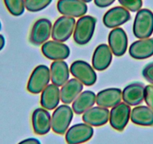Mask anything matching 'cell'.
<instances>
[{"mask_svg": "<svg viewBox=\"0 0 153 144\" xmlns=\"http://www.w3.org/2000/svg\"><path fill=\"white\" fill-rule=\"evenodd\" d=\"M96 18L84 15L76 21L74 30V40L77 45H85L89 43L94 35L96 26Z\"/></svg>", "mask_w": 153, "mask_h": 144, "instance_id": "cell-1", "label": "cell"}, {"mask_svg": "<svg viewBox=\"0 0 153 144\" xmlns=\"http://www.w3.org/2000/svg\"><path fill=\"white\" fill-rule=\"evenodd\" d=\"M133 33L139 39H148L153 33V12L143 8L137 12L133 24Z\"/></svg>", "mask_w": 153, "mask_h": 144, "instance_id": "cell-2", "label": "cell"}, {"mask_svg": "<svg viewBox=\"0 0 153 144\" xmlns=\"http://www.w3.org/2000/svg\"><path fill=\"white\" fill-rule=\"evenodd\" d=\"M73 117L71 107L67 104L59 106L51 117V128L57 134H64L68 129Z\"/></svg>", "mask_w": 153, "mask_h": 144, "instance_id": "cell-3", "label": "cell"}, {"mask_svg": "<svg viewBox=\"0 0 153 144\" xmlns=\"http://www.w3.org/2000/svg\"><path fill=\"white\" fill-rule=\"evenodd\" d=\"M51 81L50 68L45 65H38L31 74L27 83V90L32 94H39Z\"/></svg>", "mask_w": 153, "mask_h": 144, "instance_id": "cell-4", "label": "cell"}, {"mask_svg": "<svg viewBox=\"0 0 153 144\" xmlns=\"http://www.w3.org/2000/svg\"><path fill=\"white\" fill-rule=\"evenodd\" d=\"M71 74L80 83L87 86H92L96 83L97 74L93 67L83 60L74 62L70 68Z\"/></svg>", "mask_w": 153, "mask_h": 144, "instance_id": "cell-5", "label": "cell"}, {"mask_svg": "<svg viewBox=\"0 0 153 144\" xmlns=\"http://www.w3.org/2000/svg\"><path fill=\"white\" fill-rule=\"evenodd\" d=\"M76 20L74 17L62 16L57 19L53 25L51 37L54 41L65 42L74 33Z\"/></svg>", "mask_w": 153, "mask_h": 144, "instance_id": "cell-6", "label": "cell"}, {"mask_svg": "<svg viewBox=\"0 0 153 144\" xmlns=\"http://www.w3.org/2000/svg\"><path fill=\"white\" fill-rule=\"evenodd\" d=\"M131 112V107L125 102H121L112 107L109 118L112 128L119 131H123L130 120Z\"/></svg>", "mask_w": 153, "mask_h": 144, "instance_id": "cell-7", "label": "cell"}, {"mask_svg": "<svg viewBox=\"0 0 153 144\" xmlns=\"http://www.w3.org/2000/svg\"><path fill=\"white\" fill-rule=\"evenodd\" d=\"M94 134L92 126L86 123H78L69 128L65 133L68 144H80L89 141Z\"/></svg>", "mask_w": 153, "mask_h": 144, "instance_id": "cell-8", "label": "cell"}, {"mask_svg": "<svg viewBox=\"0 0 153 144\" xmlns=\"http://www.w3.org/2000/svg\"><path fill=\"white\" fill-rule=\"evenodd\" d=\"M52 27V23L48 19L42 18L37 20L31 29L29 35L31 43L39 46L48 42L51 35Z\"/></svg>", "mask_w": 153, "mask_h": 144, "instance_id": "cell-9", "label": "cell"}, {"mask_svg": "<svg viewBox=\"0 0 153 144\" xmlns=\"http://www.w3.org/2000/svg\"><path fill=\"white\" fill-rule=\"evenodd\" d=\"M57 10L63 16L76 18L84 16L88 7L86 2L81 0H59Z\"/></svg>", "mask_w": 153, "mask_h": 144, "instance_id": "cell-10", "label": "cell"}, {"mask_svg": "<svg viewBox=\"0 0 153 144\" xmlns=\"http://www.w3.org/2000/svg\"><path fill=\"white\" fill-rule=\"evenodd\" d=\"M108 46L116 56H122L128 48V36L122 28H115L108 35Z\"/></svg>", "mask_w": 153, "mask_h": 144, "instance_id": "cell-11", "label": "cell"}, {"mask_svg": "<svg viewBox=\"0 0 153 144\" xmlns=\"http://www.w3.org/2000/svg\"><path fill=\"white\" fill-rule=\"evenodd\" d=\"M131 19L130 12L122 6L110 8L103 17L104 26L110 29H115L127 23Z\"/></svg>", "mask_w": 153, "mask_h": 144, "instance_id": "cell-12", "label": "cell"}, {"mask_svg": "<svg viewBox=\"0 0 153 144\" xmlns=\"http://www.w3.org/2000/svg\"><path fill=\"white\" fill-rule=\"evenodd\" d=\"M42 52L46 58L54 61L65 60L70 55V49L68 45L54 40L43 44Z\"/></svg>", "mask_w": 153, "mask_h": 144, "instance_id": "cell-13", "label": "cell"}, {"mask_svg": "<svg viewBox=\"0 0 153 144\" xmlns=\"http://www.w3.org/2000/svg\"><path fill=\"white\" fill-rule=\"evenodd\" d=\"M32 124L36 134H47L51 129V114L45 108H37L32 114Z\"/></svg>", "mask_w": 153, "mask_h": 144, "instance_id": "cell-14", "label": "cell"}, {"mask_svg": "<svg viewBox=\"0 0 153 144\" xmlns=\"http://www.w3.org/2000/svg\"><path fill=\"white\" fill-rule=\"evenodd\" d=\"M110 118L108 108L99 107H92L83 114V121L91 126L99 127L107 124Z\"/></svg>", "mask_w": 153, "mask_h": 144, "instance_id": "cell-15", "label": "cell"}, {"mask_svg": "<svg viewBox=\"0 0 153 144\" xmlns=\"http://www.w3.org/2000/svg\"><path fill=\"white\" fill-rule=\"evenodd\" d=\"M123 91L119 88H109L100 91L96 95L95 103L99 107L112 108L121 103Z\"/></svg>", "mask_w": 153, "mask_h": 144, "instance_id": "cell-16", "label": "cell"}, {"mask_svg": "<svg viewBox=\"0 0 153 144\" xmlns=\"http://www.w3.org/2000/svg\"><path fill=\"white\" fill-rule=\"evenodd\" d=\"M113 59V53L110 47L101 44L95 48L92 56V67L95 70L102 71L110 65Z\"/></svg>", "mask_w": 153, "mask_h": 144, "instance_id": "cell-17", "label": "cell"}, {"mask_svg": "<svg viewBox=\"0 0 153 144\" xmlns=\"http://www.w3.org/2000/svg\"><path fill=\"white\" fill-rule=\"evenodd\" d=\"M129 54L133 59L142 60L153 56V39H139L133 42L129 48Z\"/></svg>", "mask_w": 153, "mask_h": 144, "instance_id": "cell-18", "label": "cell"}, {"mask_svg": "<svg viewBox=\"0 0 153 144\" xmlns=\"http://www.w3.org/2000/svg\"><path fill=\"white\" fill-rule=\"evenodd\" d=\"M145 86L140 83H133L128 85L123 91V100L131 106H138L144 101Z\"/></svg>", "mask_w": 153, "mask_h": 144, "instance_id": "cell-19", "label": "cell"}, {"mask_svg": "<svg viewBox=\"0 0 153 144\" xmlns=\"http://www.w3.org/2000/svg\"><path fill=\"white\" fill-rule=\"evenodd\" d=\"M51 80L57 86H62L70 77V69L67 63L63 60H57L51 63Z\"/></svg>", "mask_w": 153, "mask_h": 144, "instance_id": "cell-20", "label": "cell"}, {"mask_svg": "<svg viewBox=\"0 0 153 144\" xmlns=\"http://www.w3.org/2000/svg\"><path fill=\"white\" fill-rule=\"evenodd\" d=\"M83 89V84L76 78L68 80L60 89V99L65 104L73 102Z\"/></svg>", "mask_w": 153, "mask_h": 144, "instance_id": "cell-21", "label": "cell"}, {"mask_svg": "<svg viewBox=\"0 0 153 144\" xmlns=\"http://www.w3.org/2000/svg\"><path fill=\"white\" fill-rule=\"evenodd\" d=\"M60 100L59 88L52 83L48 85L42 92L40 103L43 108L53 111L58 107Z\"/></svg>", "mask_w": 153, "mask_h": 144, "instance_id": "cell-22", "label": "cell"}, {"mask_svg": "<svg viewBox=\"0 0 153 144\" xmlns=\"http://www.w3.org/2000/svg\"><path fill=\"white\" fill-rule=\"evenodd\" d=\"M96 101V95L90 90L82 92L72 102V110L75 114H83L87 110L93 107Z\"/></svg>", "mask_w": 153, "mask_h": 144, "instance_id": "cell-23", "label": "cell"}, {"mask_svg": "<svg viewBox=\"0 0 153 144\" xmlns=\"http://www.w3.org/2000/svg\"><path fill=\"white\" fill-rule=\"evenodd\" d=\"M131 120L140 126L153 125V111L148 106H136L131 112Z\"/></svg>", "mask_w": 153, "mask_h": 144, "instance_id": "cell-24", "label": "cell"}, {"mask_svg": "<svg viewBox=\"0 0 153 144\" xmlns=\"http://www.w3.org/2000/svg\"><path fill=\"white\" fill-rule=\"evenodd\" d=\"M4 3L8 12L13 16L19 17L24 13V0H4Z\"/></svg>", "mask_w": 153, "mask_h": 144, "instance_id": "cell-25", "label": "cell"}, {"mask_svg": "<svg viewBox=\"0 0 153 144\" xmlns=\"http://www.w3.org/2000/svg\"><path fill=\"white\" fill-rule=\"evenodd\" d=\"M25 8L30 12H38L49 6L53 0H24Z\"/></svg>", "mask_w": 153, "mask_h": 144, "instance_id": "cell-26", "label": "cell"}, {"mask_svg": "<svg viewBox=\"0 0 153 144\" xmlns=\"http://www.w3.org/2000/svg\"><path fill=\"white\" fill-rule=\"evenodd\" d=\"M122 7L131 12H137L143 6V0H118Z\"/></svg>", "mask_w": 153, "mask_h": 144, "instance_id": "cell-27", "label": "cell"}, {"mask_svg": "<svg viewBox=\"0 0 153 144\" xmlns=\"http://www.w3.org/2000/svg\"><path fill=\"white\" fill-rule=\"evenodd\" d=\"M144 101L153 111V85H147L144 89Z\"/></svg>", "mask_w": 153, "mask_h": 144, "instance_id": "cell-28", "label": "cell"}, {"mask_svg": "<svg viewBox=\"0 0 153 144\" xmlns=\"http://www.w3.org/2000/svg\"><path fill=\"white\" fill-rule=\"evenodd\" d=\"M142 74L146 80L153 84V62L149 63L144 67Z\"/></svg>", "mask_w": 153, "mask_h": 144, "instance_id": "cell-29", "label": "cell"}, {"mask_svg": "<svg viewBox=\"0 0 153 144\" xmlns=\"http://www.w3.org/2000/svg\"><path fill=\"white\" fill-rule=\"evenodd\" d=\"M116 0H94L95 5L98 8H107L115 2Z\"/></svg>", "mask_w": 153, "mask_h": 144, "instance_id": "cell-30", "label": "cell"}, {"mask_svg": "<svg viewBox=\"0 0 153 144\" xmlns=\"http://www.w3.org/2000/svg\"><path fill=\"white\" fill-rule=\"evenodd\" d=\"M18 144H42L41 143L40 140L36 138H27V139H25L23 140L20 141Z\"/></svg>", "mask_w": 153, "mask_h": 144, "instance_id": "cell-31", "label": "cell"}, {"mask_svg": "<svg viewBox=\"0 0 153 144\" xmlns=\"http://www.w3.org/2000/svg\"><path fill=\"white\" fill-rule=\"evenodd\" d=\"M5 45V39L3 35L0 34V51L2 50Z\"/></svg>", "mask_w": 153, "mask_h": 144, "instance_id": "cell-32", "label": "cell"}, {"mask_svg": "<svg viewBox=\"0 0 153 144\" xmlns=\"http://www.w3.org/2000/svg\"><path fill=\"white\" fill-rule=\"evenodd\" d=\"M81 1H83V2H86V3H88V2H91L92 1V0H81Z\"/></svg>", "mask_w": 153, "mask_h": 144, "instance_id": "cell-33", "label": "cell"}, {"mask_svg": "<svg viewBox=\"0 0 153 144\" xmlns=\"http://www.w3.org/2000/svg\"><path fill=\"white\" fill-rule=\"evenodd\" d=\"M1 29H2V23L0 21V31H1Z\"/></svg>", "mask_w": 153, "mask_h": 144, "instance_id": "cell-34", "label": "cell"}]
</instances>
